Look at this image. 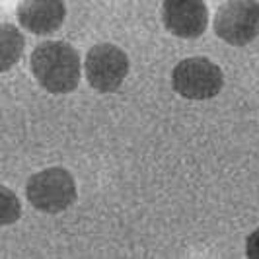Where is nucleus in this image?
I'll return each instance as SVG.
<instances>
[{
  "instance_id": "nucleus-1",
  "label": "nucleus",
  "mask_w": 259,
  "mask_h": 259,
  "mask_svg": "<svg viewBox=\"0 0 259 259\" xmlns=\"http://www.w3.org/2000/svg\"><path fill=\"white\" fill-rule=\"evenodd\" d=\"M29 65L35 80L51 94H70L80 84V55L65 41H45L37 45Z\"/></svg>"
},
{
  "instance_id": "nucleus-2",
  "label": "nucleus",
  "mask_w": 259,
  "mask_h": 259,
  "mask_svg": "<svg viewBox=\"0 0 259 259\" xmlns=\"http://www.w3.org/2000/svg\"><path fill=\"white\" fill-rule=\"evenodd\" d=\"M26 197L33 208L57 214L74 205L78 197L76 182L65 168L41 169L27 180Z\"/></svg>"
},
{
  "instance_id": "nucleus-3",
  "label": "nucleus",
  "mask_w": 259,
  "mask_h": 259,
  "mask_svg": "<svg viewBox=\"0 0 259 259\" xmlns=\"http://www.w3.org/2000/svg\"><path fill=\"white\" fill-rule=\"evenodd\" d=\"M171 86L185 100L203 102L221 94L224 74L217 63L203 57H191L176 65L171 72Z\"/></svg>"
},
{
  "instance_id": "nucleus-4",
  "label": "nucleus",
  "mask_w": 259,
  "mask_h": 259,
  "mask_svg": "<svg viewBox=\"0 0 259 259\" xmlns=\"http://www.w3.org/2000/svg\"><path fill=\"white\" fill-rule=\"evenodd\" d=\"M217 35L234 47H244L259 37L257 0H228L214 16Z\"/></svg>"
},
{
  "instance_id": "nucleus-5",
  "label": "nucleus",
  "mask_w": 259,
  "mask_h": 259,
  "mask_svg": "<svg viewBox=\"0 0 259 259\" xmlns=\"http://www.w3.org/2000/svg\"><path fill=\"white\" fill-rule=\"evenodd\" d=\"M84 70L94 90L111 94L121 88L129 74V57L113 43H98L86 55Z\"/></svg>"
},
{
  "instance_id": "nucleus-6",
  "label": "nucleus",
  "mask_w": 259,
  "mask_h": 259,
  "mask_svg": "<svg viewBox=\"0 0 259 259\" xmlns=\"http://www.w3.org/2000/svg\"><path fill=\"white\" fill-rule=\"evenodd\" d=\"M162 22L164 27L176 37H201L208 26L207 4L203 0H164Z\"/></svg>"
},
{
  "instance_id": "nucleus-7",
  "label": "nucleus",
  "mask_w": 259,
  "mask_h": 259,
  "mask_svg": "<svg viewBox=\"0 0 259 259\" xmlns=\"http://www.w3.org/2000/svg\"><path fill=\"white\" fill-rule=\"evenodd\" d=\"M16 16L26 31L35 35H49L65 22V0H20Z\"/></svg>"
},
{
  "instance_id": "nucleus-8",
  "label": "nucleus",
  "mask_w": 259,
  "mask_h": 259,
  "mask_svg": "<svg viewBox=\"0 0 259 259\" xmlns=\"http://www.w3.org/2000/svg\"><path fill=\"white\" fill-rule=\"evenodd\" d=\"M26 49V37L12 24L0 22V72L10 70L20 63Z\"/></svg>"
},
{
  "instance_id": "nucleus-9",
  "label": "nucleus",
  "mask_w": 259,
  "mask_h": 259,
  "mask_svg": "<svg viewBox=\"0 0 259 259\" xmlns=\"http://www.w3.org/2000/svg\"><path fill=\"white\" fill-rule=\"evenodd\" d=\"M22 203L12 189L0 185V226H10L20 221Z\"/></svg>"
},
{
  "instance_id": "nucleus-10",
  "label": "nucleus",
  "mask_w": 259,
  "mask_h": 259,
  "mask_svg": "<svg viewBox=\"0 0 259 259\" xmlns=\"http://www.w3.org/2000/svg\"><path fill=\"white\" fill-rule=\"evenodd\" d=\"M246 255L249 259H259V228L247 236L246 240Z\"/></svg>"
}]
</instances>
